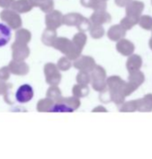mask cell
Returning a JSON list of instances; mask_svg holds the SVG:
<instances>
[{
	"mask_svg": "<svg viewBox=\"0 0 152 159\" xmlns=\"http://www.w3.org/2000/svg\"><path fill=\"white\" fill-rule=\"evenodd\" d=\"M30 54L29 48L26 44L19 43L15 41L12 45V57L13 60L16 61H23L25 58L28 57Z\"/></svg>",
	"mask_w": 152,
	"mask_h": 159,
	"instance_id": "6da1fadb",
	"label": "cell"
},
{
	"mask_svg": "<svg viewBox=\"0 0 152 159\" xmlns=\"http://www.w3.org/2000/svg\"><path fill=\"white\" fill-rule=\"evenodd\" d=\"M33 89L30 86L29 84H23L21 87L18 88L16 94H15V99L19 103H27L31 100L33 98Z\"/></svg>",
	"mask_w": 152,
	"mask_h": 159,
	"instance_id": "7a4b0ae2",
	"label": "cell"
},
{
	"mask_svg": "<svg viewBox=\"0 0 152 159\" xmlns=\"http://www.w3.org/2000/svg\"><path fill=\"white\" fill-rule=\"evenodd\" d=\"M8 68L11 73L15 75H25L29 72V66L22 61H11L8 65Z\"/></svg>",
	"mask_w": 152,
	"mask_h": 159,
	"instance_id": "3957f363",
	"label": "cell"
},
{
	"mask_svg": "<svg viewBox=\"0 0 152 159\" xmlns=\"http://www.w3.org/2000/svg\"><path fill=\"white\" fill-rule=\"evenodd\" d=\"M11 35L12 33L10 27L5 23L0 22V48L7 45L11 39Z\"/></svg>",
	"mask_w": 152,
	"mask_h": 159,
	"instance_id": "277c9868",
	"label": "cell"
},
{
	"mask_svg": "<svg viewBox=\"0 0 152 159\" xmlns=\"http://www.w3.org/2000/svg\"><path fill=\"white\" fill-rule=\"evenodd\" d=\"M30 40V33L26 30H20L15 33V41L19 43L27 44Z\"/></svg>",
	"mask_w": 152,
	"mask_h": 159,
	"instance_id": "5b68a950",
	"label": "cell"
},
{
	"mask_svg": "<svg viewBox=\"0 0 152 159\" xmlns=\"http://www.w3.org/2000/svg\"><path fill=\"white\" fill-rule=\"evenodd\" d=\"M10 89H13V84L6 83V80H0V95L7 94Z\"/></svg>",
	"mask_w": 152,
	"mask_h": 159,
	"instance_id": "8992f818",
	"label": "cell"
},
{
	"mask_svg": "<svg viewBox=\"0 0 152 159\" xmlns=\"http://www.w3.org/2000/svg\"><path fill=\"white\" fill-rule=\"evenodd\" d=\"M10 72L8 66L2 67L0 69V80H7L10 77Z\"/></svg>",
	"mask_w": 152,
	"mask_h": 159,
	"instance_id": "52a82bcc",
	"label": "cell"
},
{
	"mask_svg": "<svg viewBox=\"0 0 152 159\" xmlns=\"http://www.w3.org/2000/svg\"><path fill=\"white\" fill-rule=\"evenodd\" d=\"M14 98H13V93L9 90L7 94L4 95V100L7 103L8 105H14L15 104V100H13Z\"/></svg>",
	"mask_w": 152,
	"mask_h": 159,
	"instance_id": "ba28073f",
	"label": "cell"
}]
</instances>
